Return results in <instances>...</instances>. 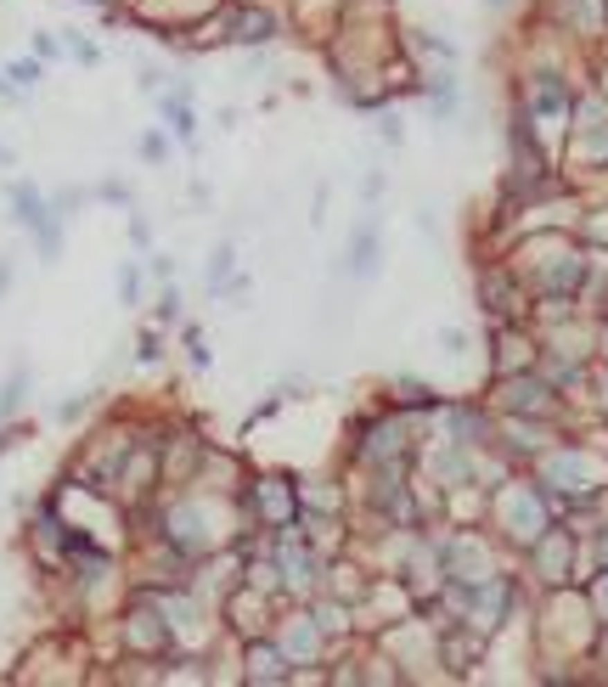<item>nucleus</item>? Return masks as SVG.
Returning <instances> with one entry per match:
<instances>
[{"mask_svg": "<svg viewBox=\"0 0 608 687\" xmlns=\"http://www.w3.org/2000/svg\"><path fill=\"white\" fill-rule=\"evenodd\" d=\"M12 79H17V84H34L39 68H34V62H12Z\"/></svg>", "mask_w": 608, "mask_h": 687, "instance_id": "obj_1", "label": "nucleus"}]
</instances>
